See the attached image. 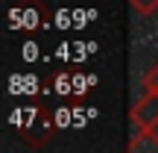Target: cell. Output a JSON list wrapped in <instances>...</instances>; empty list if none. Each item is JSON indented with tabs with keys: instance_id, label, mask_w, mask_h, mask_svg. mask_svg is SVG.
<instances>
[{
	"instance_id": "3957f363",
	"label": "cell",
	"mask_w": 158,
	"mask_h": 153,
	"mask_svg": "<svg viewBox=\"0 0 158 153\" xmlns=\"http://www.w3.org/2000/svg\"><path fill=\"white\" fill-rule=\"evenodd\" d=\"M56 27H59V29H68V27H73V12H68V9H59V12H56Z\"/></svg>"
},
{
	"instance_id": "8992f818",
	"label": "cell",
	"mask_w": 158,
	"mask_h": 153,
	"mask_svg": "<svg viewBox=\"0 0 158 153\" xmlns=\"http://www.w3.org/2000/svg\"><path fill=\"white\" fill-rule=\"evenodd\" d=\"M35 91H38V77L23 74V94H35Z\"/></svg>"
},
{
	"instance_id": "6da1fadb",
	"label": "cell",
	"mask_w": 158,
	"mask_h": 153,
	"mask_svg": "<svg viewBox=\"0 0 158 153\" xmlns=\"http://www.w3.org/2000/svg\"><path fill=\"white\" fill-rule=\"evenodd\" d=\"M70 91H73V77L70 74H59L56 77V94H70Z\"/></svg>"
},
{
	"instance_id": "7a4b0ae2",
	"label": "cell",
	"mask_w": 158,
	"mask_h": 153,
	"mask_svg": "<svg viewBox=\"0 0 158 153\" xmlns=\"http://www.w3.org/2000/svg\"><path fill=\"white\" fill-rule=\"evenodd\" d=\"M56 124H59V127H73V109L59 106V112H56Z\"/></svg>"
},
{
	"instance_id": "52a82bcc",
	"label": "cell",
	"mask_w": 158,
	"mask_h": 153,
	"mask_svg": "<svg viewBox=\"0 0 158 153\" xmlns=\"http://www.w3.org/2000/svg\"><path fill=\"white\" fill-rule=\"evenodd\" d=\"M9 124H12V127H23V124H27V109H23V106H18L15 112L9 115Z\"/></svg>"
},
{
	"instance_id": "9c48e42d",
	"label": "cell",
	"mask_w": 158,
	"mask_h": 153,
	"mask_svg": "<svg viewBox=\"0 0 158 153\" xmlns=\"http://www.w3.org/2000/svg\"><path fill=\"white\" fill-rule=\"evenodd\" d=\"M21 56L27 59V62H35V59H38V44H35V41H29V44H23Z\"/></svg>"
},
{
	"instance_id": "ba28073f",
	"label": "cell",
	"mask_w": 158,
	"mask_h": 153,
	"mask_svg": "<svg viewBox=\"0 0 158 153\" xmlns=\"http://www.w3.org/2000/svg\"><path fill=\"white\" fill-rule=\"evenodd\" d=\"M21 24H23V27H29V29H32V27H38V12H35V9H23Z\"/></svg>"
},
{
	"instance_id": "5b68a950",
	"label": "cell",
	"mask_w": 158,
	"mask_h": 153,
	"mask_svg": "<svg viewBox=\"0 0 158 153\" xmlns=\"http://www.w3.org/2000/svg\"><path fill=\"white\" fill-rule=\"evenodd\" d=\"M9 94H23V74L9 77Z\"/></svg>"
},
{
	"instance_id": "277c9868",
	"label": "cell",
	"mask_w": 158,
	"mask_h": 153,
	"mask_svg": "<svg viewBox=\"0 0 158 153\" xmlns=\"http://www.w3.org/2000/svg\"><path fill=\"white\" fill-rule=\"evenodd\" d=\"M88 88H91V77H85V74H73V91H76V94H85Z\"/></svg>"
},
{
	"instance_id": "30bf717a",
	"label": "cell",
	"mask_w": 158,
	"mask_h": 153,
	"mask_svg": "<svg viewBox=\"0 0 158 153\" xmlns=\"http://www.w3.org/2000/svg\"><path fill=\"white\" fill-rule=\"evenodd\" d=\"M88 112H82V109H73V127H79V130H82L85 124H88Z\"/></svg>"
}]
</instances>
